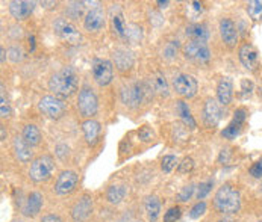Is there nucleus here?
I'll list each match as a JSON object with an SVG mask.
<instances>
[{
	"label": "nucleus",
	"instance_id": "48",
	"mask_svg": "<svg viewBox=\"0 0 262 222\" xmlns=\"http://www.w3.org/2000/svg\"><path fill=\"white\" fill-rule=\"evenodd\" d=\"M69 151H70V148L67 147L66 144H59L58 147H56V156L59 157V159H66L67 156H69Z\"/></svg>",
	"mask_w": 262,
	"mask_h": 222
},
{
	"label": "nucleus",
	"instance_id": "41",
	"mask_svg": "<svg viewBox=\"0 0 262 222\" xmlns=\"http://www.w3.org/2000/svg\"><path fill=\"white\" fill-rule=\"evenodd\" d=\"M0 115L2 118H8L11 115V109H9V105L5 98V88L2 85V95H0Z\"/></svg>",
	"mask_w": 262,
	"mask_h": 222
},
{
	"label": "nucleus",
	"instance_id": "46",
	"mask_svg": "<svg viewBox=\"0 0 262 222\" xmlns=\"http://www.w3.org/2000/svg\"><path fill=\"white\" fill-rule=\"evenodd\" d=\"M246 118H247V112H246V109H236L235 113H233V119H232V121L239 122V124H244Z\"/></svg>",
	"mask_w": 262,
	"mask_h": 222
},
{
	"label": "nucleus",
	"instance_id": "19",
	"mask_svg": "<svg viewBox=\"0 0 262 222\" xmlns=\"http://www.w3.org/2000/svg\"><path fill=\"white\" fill-rule=\"evenodd\" d=\"M232 97H233V82H232L230 77H223L219 82V86H217L219 103L223 105V106H227V105H230Z\"/></svg>",
	"mask_w": 262,
	"mask_h": 222
},
{
	"label": "nucleus",
	"instance_id": "31",
	"mask_svg": "<svg viewBox=\"0 0 262 222\" xmlns=\"http://www.w3.org/2000/svg\"><path fill=\"white\" fill-rule=\"evenodd\" d=\"M113 24H114V31H115V34L118 35V37L121 38H126V24H124V18H123V15L118 12L117 15H114L113 17Z\"/></svg>",
	"mask_w": 262,
	"mask_h": 222
},
{
	"label": "nucleus",
	"instance_id": "29",
	"mask_svg": "<svg viewBox=\"0 0 262 222\" xmlns=\"http://www.w3.org/2000/svg\"><path fill=\"white\" fill-rule=\"evenodd\" d=\"M247 12L252 20H262V0H252L247 3Z\"/></svg>",
	"mask_w": 262,
	"mask_h": 222
},
{
	"label": "nucleus",
	"instance_id": "40",
	"mask_svg": "<svg viewBox=\"0 0 262 222\" xmlns=\"http://www.w3.org/2000/svg\"><path fill=\"white\" fill-rule=\"evenodd\" d=\"M192 168H194V160H192L191 157H185V159L179 163L178 172H179V174H188V172L192 171Z\"/></svg>",
	"mask_w": 262,
	"mask_h": 222
},
{
	"label": "nucleus",
	"instance_id": "21",
	"mask_svg": "<svg viewBox=\"0 0 262 222\" xmlns=\"http://www.w3.org/2000/svg\"><path fill=\"white\" fill-rule=\"evenodd\" d=\"M100 122L96 121V119H86L83 124H82V132H83V136H85V141L90 144V145H94L99 139V135H100Z\"/></svg>",
	"mask_w": 262,
	"mask_h": 222
},
{
	"label": "nucleus",
	"instance_id": "47",
	"mask_svg": "<svg viewBox=\"0 0 262 222\" xmlns=\"http://www.w3.org/2000/svg\"><path fill=\"white\" fill-rule=\"evenodd\" d=\"M253 88H255V85H253V82H250L249 79H243V80H241V89H243L244 94H250V92L253 91Z\"/></svg>",
	"mask_w": 262,
	"mask_h": 222
},
{
	"label": "nucleus",
	"instance_id": "54",
	"mask_svg": "<svg viewBox=\"0 0 262 222\" xmlns=\"http://www.w3.org/2000/svg\"><path fill=\"white\" fill-rule=\"evenodd\" d=\"M29 41H31V50L34 52V48H35V38L29 37Z\"/></svg>",
	"mask_w": 262,
	"mask_h": 222
},
{
	"label": "nucleus",
	"instance_id": "15",
	"mask_svg": "<svg viewBox=\"0 0 262 222\" xmlns=\"http://www.w3.org/2000/svg\"><path fill=\"white\" fill-rule=\"evenodd\" d=\"M105 26V12L102 8H94L86 12L83 18V28L88 32H97Z\"/></svg>",
	"mask_w": 262,
	"mask_h": 222
},
{
	"label": "nucleus",
	"instance_id": "14",
	"mask_svg": "<svg viewBox=\"0 0 262 222\" xmlns=\"http://www.w3.org/2000/svg\"><path fill=\"white\" fill-rule=\"evenodd\" d=\"M222 115H223V112H222V108H220L217 100L208 98L205 102V106H203V122L208 127H215L220 122Z\"/></svg>",
	"mask_w": 262,
	"mask_h": 222
},
{
	"label": "nucleus",
	"instance_id": "2",
	"mask_svg": "<svg viewBox=\"0 0 262 222\" xmlns=\"http://www.w3.org/2000/svg\"><path fill=\"white\" fill-rule=\"evenodd\" d=\"M214 207L219 213L233 215L238 213L241 209V193L235 186L226 183L215 192L214 196Z\"/></svg>",
	"mask_w": 262,
	"mask_h": 222
},
{
	"label": "nucleus",
	"instance_id": "6",
	"mask_svg": "<svg viewBox=\"0 0 262 222\" xmlns=\"http://www.w3.org/2000/svg\"><path fill=\"white\" fill-rule=\"evenodd\" d=\"M53 31H55V34H56L58 37L61 38L64 42H67V44L77 45V44L80 42V39H82V35H80V32L76 29L75 24L70 23V21L66 20V18H62V17H59V18L55 20V23H53Z\"/></svg>",
	"mask_w": 262,
	"mask_h": 222
},
{
	"label": "nucleus",
	"instance_id": "25",
	"mask_svg": "<svg viewBox=\"0 0 262 222\" xmlns=\"http://www.w3.org/2000/svg\"><path fill=\"white\" fill-rule=\"evenodd\" d=\"M21 138H23L31 147H35V145H38V144L41 142V132H39V129H38L37 126L28 124V126H25V129H23Z\"/></svg>",
	"mask_w": 262,
	"mask_h": 222
},
{
	"label": "nucleus",
	"instance_id": "34",
	"mask_svg": "<svg viewBox=\"0 0 262 222\" xmlns=\"http://www.w3.org/2000/svg\"><path fill=\"white\" fill-rule=\"evenodd\" d=\"M82 9H83V2H72L67 6V15L72 20H76L82 15Z\"/></svg>",
	"mask_w": 262,
	"mask_h": 222
},
{
	"label": "nucleus",
	"instance_id": "57",
	"mask_svg": "<svg viewBox=\"0 0 262 222\" xmlns=\"http://www.w3.org/2000/svg\"><path fill=\"white\" fill-rule=\"evenodd\" d=\"M258 222H262V221H258Z\"/></svg>",
	"mask_w": 262,
	"mask_h": 222
},
{
	"label": "nucleus",
	"instance_id": "27",
	"mask_svg": "<svg viewBox=\"0 0 262 222\" xmlns=\"http://www.w3.org/2000/svg\"><path fill=\"white\" fill-rule=\"evenodd\" d=\"M178 113L181 115L184 124L187 126L188 129H195V127H197V124H195V121H194V118H192V115H191V111H189L188 105L184 100H179V102H178Z\"/></svg>",
	"mask_w": 262,
	"mask_h": 222
},
{
	"label": "nucleus",
	"instance_id": "11",
	"mask_svg": "<svg viewBox=\"0 0 262 222\" xmlns=\"http://www.w3.org/2000/svg\"><path fill=\"white\" fill-rule=\"evenodd\" d=\"M79 182V177L75 171H62L58 179H56V183H55V192L58 195H69L72 193L77 186Z\"/></svg>",
	"mask_w": 262,
	"mask_h": 222
},
{
	"label": "nucleus",
	"instance_id": "38",
	"mask_svg": "<svg viewBox=\"0 0 262 222\" xmlns=\"http://www.w3.org/2000/svg\"><path fill=\"white\" fill-rule=\"evenodd\" d=\"M206 212V203L205 201H199L197 204H194L189 210V218L192 219H199L200 216H203Z\"/></svg>",
	"mask_w": 262,
	"mask_h": 222
},
{
	"label": "nucleus",
	"instance_id": "4",
	"mask_svg": "<svg viewBox=\"0 0 262 222\" xmlns=\"http://www.w3.org/2000/svg\"><path fill=\"white\" fill-rule=\"evenodd\" d=\"M55 169V162L50 156H39L37 157L29 169V177L35 183L47 182L52 177V172Z\"/></svg>",
	"mask_w": 262,
	"mask_h": 222
},
{
	"label": "nucleus",
	"instance_id": "13",
	"mask_svg": "<svg viewBox=\"0 0 262 222\" xmlns=\"http://www.w3.org/2000/svg\"><path fill=\"white\" fill-rule=\"evenodd\" d=\"M35 9V2H28V0H12L9 2V14L12 18L17 21L28 20Z\"/></svg>",
	"mask_w": 262,
	"mask_h": 222
},
{
	"label": "nucleus",
	"instance_id": "20",
	"mask_svg": "<svg viewBox=\"0 0 262 222\" xmlns=\"http://www.w3.org/2000/svg\"><path fill=\"white\" fill-rule=\"evenodd\" d=\"M12 148H14V154H15V157L20 160V162H23V163H28V162H31V159H32V148L31 145L23 139V138H20V136H15L14 138V141H12Z\"/></svg>",
	"mask_w": 262,
	"mask_h": 222
},
{
	"label": "nucleus",
	"instance_id": "52",
	"mask_svg": "<svg viewBox=\"0 0 262 222\" xmlns=\"http://www.w3.org/2000/svg\"><path fill=\"white\" fill-rule=\"evenodd\" d=\"M0 55H2V56H0V58H2V64H5V61H6V52H5L3 47L0 48Z\"/></svg>",
	"mask_w": 262,
	"mask_h": 222
},
{
	"label": "nucleus",
	"instance_id": "23",
	"mask_svg": "<svg viewBox=\"0 0 262 222\" xmlns=\"http://www.w3.org/2000/svg\"><path fill=\"white\" fill-rule=\"evenodd\" d=\"M187 37L191 38V41H199V42H205L209 39L211 34H209V29L206 24L203 23H194V24H189L185 31Z\"/></svg>",
	"mask_w": 262,
	"mask_h": 222
},
{
	"label": "nucleus",
	"instance_id": "3",
	"mask_svg": "<svg viewBox=\"0 0 262 222\" xmlns=\"http://www.w3.org/2000/svg\"><path fill=\"white\" fill-rule=\"evenodd\" d=\"M150 88L146 83H132L121 89V102L129 108H138L149 95Z\"/></svg>",
	"mask_w": 262,
	"mask_h": 222
},
{
	"label": "nucleus",
	"instance_id": "49",
	"mask_svg": "<svg viewBox=\"0 0 262 222\" xmlns=\"http://www.w3.org/2000/svg\"><path fill=\"white\" fill-rule=\"evenodd\" d=\"M230 157H232V153H230V150H222L220 151V156H219V162L220 163H227L229 160H230Z\"/></svg>",
	"mask_w": 262,
	"mask_h": 222
},
{
	"label": "nucleus",
	"instance_id": "8",
	"mask_svg": "<svg viewBox=\"0 0 262 222\" xmlns=\"http://www.w3.org/2000/svg\"><path fill=\"white\" fill-rule=\"evenodd\" d=\"M91 71H93V79L99 86H106L113 82L114 77V67L113 62L108 59H94L93 65H91Z\"/></svg>",
	"mask_w": 262,
	"mask_h": 222
},
{
	"label": "nucleus",
	"instance_id": "33",
	"mask_svg": "<svg viewBox=\"0 0 262 222\" xmlns=\"http://www.w3.org/2000/svg\"><path fill=\"white\" fill-rule=\"evenodd\" d=\"M178 50H179V41H168L164 45V58L174 59L178 56Z\"/></svg>",
	"mask_w": 262,
	"mask_h": 222
},
{
	"label": "nucleus",
	"instance_id": "51",
	"mask_svg": "<svg viewBox=\"0 0 262 222\" xmlns=\"http://www.w3.org/2000/svg\"><path fill=\"white\" fill-rule=\"evenodd\" d=\"M156 3H158V5H159L161 8H167V6L170 5V2H168V0H165V2H162V0H158Z\"/></svg>",
	"mask_w": 262,
	"mask_h": 222
},
{
	"label": "nucleus",
	"instance_id": "24",
	"mask_svg": "<svg viewBox=\"0 0 262 222\" xmlns=\"http://www.w3.org/2000/svg\"><path fill=\"white\" fill-rule=\"evenodd\" d=\"M144 209H146V213H147V218L150 222H156L159 215H161V201L158 196L155 195H150L146 198L144 201Z\"/></svg>",
	"mask_w": 262,
	"mask_h": 222
},
{
	"label": "nucleus",
	"instance_id": "12",
	"mask_svg": "<svg viewBox=\"0 0 262 222\" xmlns=\"http://www.w3.org/2000/svg\"><path fill=\"white\" fill-rule=\"evenodd\" d=\"M93 213V198L90 195L80 196L72 207V219L73 222H85Z\"/></svg>",
	"mask_w": 262,
	"mask_h": 222
},
{
	"label": "nucleus",
	"instance_id": "17",
	"mask_svg": "<svg viewBox=\"0 0 262 222\" xmlns=\"http://www.w3.org/2000/svg\"><path fill=\"white\" fill-rule=\"evenodd\" d=\"M42 204H44V196L39 193V192H31L23 204V215L28 216V218H34L37 216L38 213L41 212L42 209Z\"/></svg>",
	"mask_w": 262,
	"mask_h": 222
},
{
	"label": "nucleus",
	"instance_id": "55",
	"mask_svg": "<svg viewBox=\"0 0 262 222\" xmlns=\"http://www.w3.org/2000/svg\"><path fill=\"white\" fill-rule=\"evenodd\" d=\"M219 222H235V219H232V218H229V216H225V218H222Z\"/></svg>",
	"mask_w": 262,
	"mask_h": 222
},
{
	"label": "nucleus",
	"instance_id": "42",
	"mask_svg": "<svg viewBox=\"0 0 262 222\" xmlns=\"http://www.w3.org/2000/svg\"><path fill=\"white\" fill-rule=\"evenodd\" d=\"M8 53H9V59L12 61V62H20L21 59H23V50L18 47V45H12V47H9V50H8Z\"/></svg>",
	"mask_w": 262,
	"mask_h": 222
},
{
	"label": "nucleus",
	"instance_id": "37",
	"mask_svg": "<svg viewBox=\"0 0 262 222\" xmlns=\"http://www.w3.org/2000/svg\"><path fill=\"white\" fill-rule=\"evenodd\" d=\"M181 216H182L181 207L174 206V207H170V209L165 212V215H164V222H178L181 219Z\"/></svg>",
	"mask_w": 262,
	"mask_h": 222
},
{
	"label": "nucleus",
	"instance_id": "1",
	"mask_svg": "<svg viewBox=\"0 0 262 222\" xmlns=\"http://www.w3.org/2000/svg\"><path fill=\"white\" fill-rule=\"evenodd\" d=\"M77 73L72 67H64L62 70L53 74L49 80V89L55 94V97L61 100L72 97L77 89Z\"/></svg>",
	"mask_w": 262,
	"mask_h": 222
},
{
	"label": "nucleus",
	"instance_id": "30",
	"mask_svg": "<svg viewBox=\"0 0 262 222\" xmlns=\"http://www.w3.org/2000/svg\"><path fill=\"white\" fill-rule=\"evenodd\" d=\"M241 127H243V124L232 121V122L226 127L225 130H222V136H223L225 139L232 141V139H235V138L241 133Z\"/></svg>",
	"mask_w": 262,
	"mask_h": 222
},
{
	"label": "nucleus",
	"instance_id": "44",
	"mask_svg": "<svg viewBox=\"0 0 262 222\" xmlns=\"http://www.w3.org/2000/svg\"><path fill=\"white\" fill-rule=\"evenodd\" d=\"M250 176H252L253 179H262V157L258 162H255V163L252 165V168H250Z\"/></svg>",
	"mask_w": 262,
	"mask_h": 222
},
{
	"label": "nucleus",
	"instance_id": "43",
	"mask_svg": "<svg viewBox=\"0 0 262 222\" xmlns=\"http://www.w3.org/2000/svg\"><path fill=\"white\" fill-rule=\"evenodd\" d=\"M194 190H195V186H194V185L184 186V187L181 189V192H179V200H181L182 203H187L188 200H189V198L192 196Z\"/></svg>",
	"mask_w": 262,
	"mask_h": 222
},
{
	"label": "nucleus",
	"instance_id": "9",
	"mask_svg": "<svg viewBox=\"0 0 262 222\" xmlns=\"http://www.w3.org/2000/svg\"><path fill=\"white\" fill-rule=\"evenodd\" d=\"M184 55L185 58L195 62V64H206L211 59V50L205 42L199 41H189L184 45Z\"/></svg>",
	"mask_w": 262,
	"mask_h": 222
},
{
	"label": "nucleus",
	"instance_id": "18",
	"mask_svg": "<svg viewBox=\"0 0 262 222\" xmlns=\"http://www.w3.org/2000/svg\"><path fill=\"white\" fill-rule=\"evenodd\" d=\"M220 35L229 47H233L238 42V29L230 18H223L220 21Z\"/></svg>",
	"mask_w": 262,
	"mask_h": 222
},
{
	"label": "nucleus",
	"instance_id": "5",
	"mask_svg": "<svg viewBox=\"0 0 262 222\" xmlns=\"http://www.w3.org/2000/svg\"><path fill=\"white\" fill-rule=\"evenodd\" d=\"M77 109L80 112V115L83 118H93L97 109H99V100L97 95L94 94V91L90 86H83L79 92V98H77Z\"/></svg>",
	"mask_w": 262,
	"mask_h": 222
},
{
	"label": "nucleus",
	"instance_id": "10",
	"mask_svg": "<svg viewBox=\"0 0 262 222\" xmlns=\"http://www.w3.org/2000/svg\"><path fill=\"white\" fill-rule=\"evenodd\" d=\"M173 88L174 91L181 95V97H185V98H191L197 94V89H199V83L197 80L191 76V74H178L174 79H173Z\"/></svg>",
	"mask_w": 262,
	"mask_h": 222
},
{
	"label": "nucleus",
	"instance_id": "56",
	"mask_svg": "<svg viewBox=\"0 0 262 222\" xmlns=\"http://www.w3.org/2000/svg\"><path fill=\"white\" fill-rule=\"evenodd\" d=\"M11 222H21V221H11Z\"/></svg>",
	"mask_w": 262,
	"mask_h": 222
},
{
	"label": "nucleus",
	"instance_id": "50",
	"mask_svg": "<svg viewBox=\"0 0 262 222\" xmlns=\"http://www.w3.org/2000/svg\"><path fill=\"white\" fill-rule=\"evenodd\" d=\"M41 222H62V219L58 216V215H53V213H50V215H46Z\"/></svg>",
	"mask_w": 262,
	"mask_h": 222
},
{
	"label": "nucleus",
	"instance_id": "36",
	"mask_svg": "<svg viewBox=\"0 0 262 222\" xmlns=\"http://www.w3.org/2000/svg\"><path fill=\"white\" fill-rule=\"evenodd\" d=\"M176 163H178V159L174 156H164L162 160H161V169L165 174H168V172H171L174 169Z\"/></svg>",
	"mask_w": 262,
	"mask_h": 222
},
{
	"label": "nucleus",
	"instance_id": "22",
	"mask_svg": "<svg viewBox=\"0 0 262 222\" xmlns=\"http://www.w3.org/2000/svg\"><path fill=\"white\" fill-rule=\"evenodd\" d=\"M114 62L120 71H126L134 65V55L127 48H117L114 52Z\"/></svg>",
	"mask_w": 262,
	"mask_h": 222
},
{
	"label": "nucleus",
	"instance_id": "26",
	"mask_svg": "<svg viewBox=\"0 0 262 222\" xmlns=\"http://www.w3.org/2000/svg\"><path fill=\"white\" fill-rule=\"evenodd\" d=\"M126 193H127L126 186L113 185L108 190H106V200H108L111 204H115V206H117V204H120V203L124 200Z\"/></svg>",
	"mask_w": 262,
	"mask_h": 222
},
{
	"label": "nucleus",
	"instance_id": "28",
	"mask_svg": "<svg viewBox=\"0 0 262 222\" xmlns=\"http://www.w3.org/2000/svg\"><path fill=\"white\" fill-rule=\"evenodd\" d=\"M151 83H153V89L162 95V97H167L168 95V83H167V79L162 73H156L151 77Z\"/></svg>",
	"mask_w": 262,
	"mask_h": 222
},
{
	"label": "nucleus",
	"instance_id": "7",
	"mask_svg": "<svg viewBox=\"0 0 262 222\" xmlns=\"http://www.w3.org/2000/svg\"><path fill=\"white\" fill-rule=\"evenodd\" d=\"M38 109L47 118L58 119L67 112V105L64 103V100H61L55 95H44L38 103Z\"/></svg>",
	"mask_w": 262,
	"mask_h": 222
},
{
	"label": "nucleus",
	"instance_id": "16",
	"mask_svg": "<svg viewBox=\"0 0 262 222\" xmlns=\"http://www.w3.org/2000/svg\"><path fill=\"white\" fill-rule=\"evenodd\" d=\"M238 58L246 70L253 71L258 65V52L252 44H243L238 50Z\"/></svg>",
	"mask_w": 262,
	"mask_h": 222
},
{
	"label": "nucleus",
	"instance_id": "39",
	"mask_svg": "<svg viewBox=\"0 0 262 222\" xmlns=\"http://www.w3.org/2000/svg\"><path fill=\"white\" fill-rule=\"evenodd\" d=\"M138 136H140V139H141L143 142H150V141L155 139V133H153V130L150 129L149 126H143V127L138 130Z\"/></svg>",
	"mask_w": 262,
	"mask_h": 222
},
{
	"label": "nucleus",
	"instance_id": "35",
	"mask_svg": "<svg viewBox=\"0 0 262 222\" xmlns=\"http://www.w3.org/2000/svg\"><path fill=\"white\" fill-rule=\"evenodd\" d=\"M212 186H214V180H208V182H203V183H200V185L197 186V193H195L197 200L199 201L205 200L208 196V193L211 192Z\"/></svg>",
	"mask_w": 262,
	"mask_h": 222
},
{
	"label": "nucleus",
	"instance_id": "58",
	"mask_svg": "<svg viewBox=\"0 0 262 222\" xmlns=\"http://www.w3.org/2000/svg\"><path fill=\"white\" fill-rule=\"evenodd\" d=\"M261 189H262V185H261Z\"/></svg>",
	"mask_w": 262,
	"mask_h": 222
},
{
	"label": "nucleus",
	"instance_id": "53",
	"mask_svg": "<svg viewBox=\"0 0 262 222\" xmlns=\"http://www.w3.org/2000/svg\"><path fill=\"white\" fill-rule=\"evenodd\" d=\"M0 136H2V141H5V138H6V130H5L3 126H0Z\"/></svg>",
	"mask_w": 262,
	"mask_h": 222
},
{
	"label": "nucleus",
	"instance_id": "45",
	"mask_svg": "<svg viewBox=\"0 0 262 222\" xmlns=\"http://www.w3.org/2000/svg\"><path fill=\"white\" fill-rule=\"evenodd\" d=\"M149 17L150 23H151L153 26H161V24L164 23V18H162V15H161L158 11H151V12H149Z\"/></svg>",
	"mask_w": 262,
	"mask_h": 222
},
{
	"label": "nucleus",
	"instance_id": "32",
	"mask_svg": "<svg viewBox=\"0 0 262 222\" xmlns=\"http://www.w3.org/2000/svg\"><path fill=\"white\" fill-rule=\"evenodd\" d=\"M126 38L132 42H140L143 38V29L137 24H129L126 29Z\"/></svg>",
	"mask_w": 262,
	"mask_h": 222
}]
</instances>
